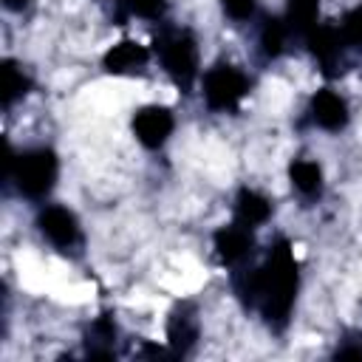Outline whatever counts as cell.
I'll list each match as a JSON object with an SVG mask.
<instances>
[{
	"instance_id": "277c9868",
	"label": "cell",
	"mask_w": 362,
	"mask_h": 362,
	"mask_svg": "<svg viewBox=\"0 0 362 362\" xmlns=\"http://www.w3.org/2000/svg\"><path fill=\"white\" fill-rule=\"evenodd\" d=\"M249 93V79L235 65H215L204 74V99L212 110H235Z\"/></svg>"
},
{
	"instance_id": "2e32d148",
	"label": "cell",
	"mask_w": 362,
	"mask_h": 362,
	"mask_svg": "<svg viewBox=\"0 0 362 362\" xmlns=\"http://www.w3.org/2000/svg\"><path fill=\"white\" fill-rule=\"evenodd\" d=\"M116 322L110 317H99L88 328V356H113Z\"/></svg>"
},
{
	"instance_id": "d6986e66",
	"label": "cell",
	"mask_w": 362,
	"mask_h": 362,
	"mask_svg": "<svg viewBox=\"0 0 362 362\" xmlns=\"http://www.w3.org/2000/svg\"><path fill=\"white\" fill-rule=\"evenodd\" d=\"M124 6L136 17H144V20H156L164 14V0H124Z\"/></svg>"
},
{
	"instance_id": "e0dca14e",
	"label": "cell",
	"mask_w": 362,
	"mask_h": 362,
	"mask_svg": "<svg viewBox=\"0 0 362 362\" xmlns=\"http://www.w3.org/2000/svg\"><path fill=\"white\" fill-rule=\"evenodd\" d=\"M288 31H291V28H288L283 20H277V17H269V20L260 25V51H263L266 59H274V57L283 54Z\"/></svg>"
},
{
	"instance_id": "ba28073f",
	"label": "cell",
	"mask_w": 362,
	"mask_h": 362,
	"mask_svg": "<svg viewBox=\"0 0 362 362\" xmlns=\"http://www.w3.org/2000/svg\"><path fill=\"white\" fill-rule=\"evenodd\" d=\"M167 339H170V348L175 354H181V356L192 351V345L198 342V314H195V305L192 303H178L170 311Z\"/></svg>"
},
{
	"instance_id": "5b68a950",
	"label": "cell",
	"mask_w": 362,
	"mask_h": 362,
	"mask_svg": "<svg viewBox=\"0 0 362 362\" xmlns=\"http://www.w3.org/2000/svg\"><path fill=\"white\" fill-rule=\"evenodd\" d=\"M37 226H40L42 238H45L48 243H54L57 249H62V252L79 246V240H82L76 215H74L71 209H65V206H57V204L45 206V209L37 215Z\"/></svg>"
},
{
	"instance_id": "7402d4cb",
	"label": "cell",
	"mask_w": 362,
	"mask_h": 362,
	"mask_svg": "<svg viewBox=\"0 0 362 362\" xmlns=\"http://www.w3.org/2000/svg\"><path fill=\"white\" fill-rule=\"evenodd\" d=\"M3 6H6L8 11H25V8L31 6V0H3Z\"/></svg>"
},
{
	"instance_id": "7a4b0ae2",
	"label": "cell",
	"mask_w": 362,
	"mask_h": 362,
	"mask_svg": "<svg viewBox=\"0 0 362 362\" xmlns=\"http://www.w3.org/2000/svg\"><path fill=\"white\" fill-rule=\"evenodd\" d=\"M57 173H59V164L54 150L48 147L23 150L20 156L8 150L6 156V175L14 181L17 192L25 198H34V201L45 198L57 184Z\"/></svg>"
},
{
	"instance_id": "ffe728a7",
	"label": "cell",
	"mask_w": 362,
	"mask_h": 362,
	"mask_svg": "<svg viewBox=\"0 0 362 362\" xmlns=\"http://www.w3.org/2000/svg\"><path fill=\"white\" fill-rule=\"evenodd\" d=\"M221 6H223V11L232 17V20H238V23H243V20H249L252 14H255V0H221Z\"/></svg>"
},
{
	"instance_id": "44dd1931",
	"label": "cell",
	"mask_w": 362,
	"mask_h": 362,
	"mask_svg": "<svg viewBox=\"0 0 362 362\" xmlns=\"http://www.w3.org/2000/svg\"><path fill=\"white\" fill-rule=\"evenodd\" d=\"M334 356H339V359H362V345H342V348H337V354Z\"/></svg>"
},
{
	"instance_id": "4fadbf2b",
	"label": "cell",
	"mask_w": 362,
	"mask_h": 362,
	"mask_svg": "<svg viewBox=\"0 0 362 362\" xmlns=\"http://www.w3.org/2000/svg\"><path fill=\"white\" fill-rule=\"evenodd\" d=\"M288 178H291V187L305 198H317L322 192V170L317 161H308V158L291 161Z\"/></svg>"
},
{
	"instance_id": "5bb4252c",
	"label": "cell",
	"mask_w": 362,
	"mask_h": 362,
	"mask_svg": "<svg viewBox=\"0 0 362 362\" xmlns=\"http://www.w3.org/2000/svg\"><path fill=\"white\" fill-rule=\"evenodd\" d=\"M0 88H3V107H11L17 99H23L31 88L28 74L23 71V65H17L14 59H3L0 68Z\"/></svg>"
},
{
	"instance_id": "3957f363",
	"label": "cell",
	"mask_w": 362,
	"mask_h": 362,
	"mask_svg": "<svg viewBox=\"0 0 362 362\" xmlns=\"http://www.w3.org/2000/svg\"><path fill=\"white\" fill-rule=\"evenodd\" d=\"M158 54L164 62V71L173 76V82L181 90H189L198 76V45L189 31H170L158 42Z\"/></svg>"
},
{
	"instance_id": "7c38bea8",
	"label": "cell",
	"mask_w": 362,
	"mask_h": 362,
	"mask_svg": "<svg viewBox=\"0 0 362 362\" xmlns=\"http://www.w3.org/2000/svg\"><path fill=\"white\" fill-rule=\"evenodd\" d=\"M269 215H272V204H269L266 195H260L257 189H249V187H243L238 192V198H235V221H240L243 226L255 229V226L266 223Z\"/></svg>"
},
{
	"instance_id": "8fae6325",
	"label": "cell",
	"mask_w": 362,
	"mask_h": 362,
	"mask_svg": "<svg viewBox=\"0 0 362 362\" xmlns=\"http://www.w3.org/2000/svg\"><path fill=\"white\" fill-rule=\"evenodd\" d=\"M305 40H308V51H311L314 62L325 74L337 71L339 57H342V45H345L339 31H334V28H314L311 34H305Z\"/></svg>"
},
{
	"instance_id": "52a82bcc",
	"label": "cell",
	"mask_w": 362,
	"mask_h": 362,
	"mask_svg": "<svg viewBox=\"0 0 362 362\" xmlns=\"http://www.w3.org/2000/svg\"><path fill=\"white\" fill-rule=\"evenodd\" d=\"M215 243V255L223 266H238L243 263L249 255H252V246H255V238H252V229L243 226L240 221L229 223V226H221L212 238Z\"/></svg>"
},
{
	"instance_id": "6da1fadb",
	"label": "cell",
	"mask_w": 362,
	"mask_h": 362,
	"mask_svg": "<svg viewBox=\"0 0 362 362\" xmlns=\"http://www.w3.org/2000/svg\"><path fill=\"white\" fill-rule=\"evenodd\" d=\"M297 260L286 240L274 243L260 269L238 277V294L243 303L257 305L272 328H283L297 300Z\"/></svg>"
},
{
	"instance_id": "30bf717a",
	"label": "cell",
	"mask_w": 362,
	"mask_h": 362,
	"mask_svg": "<svg viewBox=\"0 0 362 362\" xmlns=\"http://www.w3.org/2000/svg\"><path fill=\"white\" fill-rule=\"evenodd\" d=\"M147 59H150V51L141 42L122 40V42H116V45H110L105 51L102 68L107 74H136V71H141L147 65Z\"/></svg>"
},
{
	"instance_id": "9c48e42d",
	"label": "cell",
	"mask_w": 362,
	"mask_h": 362,
	"mask_svg": "<svg viewBox=\"0 0 362 362\" xmlns=\"http://www.w3.org/2000/svg\"><path fill=\"white\" fill-rule=\"evenodd\" d=\"M308 113H311L314 124L322 127V130H328V133L342 130V127L348 124V119H351L348 102H345L339 93H334V90H317L314 99H311Z\"/></svg>"
},
{
	"instance_id": "9a60e30c",
	"label": "cell",
	"mask_w": 362,
	"mask_h": 362,
	"mask_svg": "<svg viewBox=\"0 0 362 362\" xmlns=\"http://www.w3.org/2000/svg\"><path fill=\"white\" fill-rule=\"evenodd\" d=\"M320 0H286V25L297 34H311L317 28Z\"/></svg>"
},
{
	"instance_id": "8992f818",
	"label": "cell",
	"mask_w": 362,
	"mask_h": 362,
	"mask_svg": "<svg viewBox=\"0 0 362 362\" xmlns=\"http://www.w3.org/2000/svg\"><path fill=\"white\" fill-rule=\"evenodd\" d=\"M173 127H175V119L164 105H147L133 116V133L147 150H158L170 139Z\"/></svg>"
},
{
	"instance_id": "ac0fdd59",
	"label": "cell",
	"mask_w": 362,
	"mask_h": 362,
	"mask_svg": "<svg viewBox=\"0 0 362 362\" xmlns=\"http://www.w3.org/2000/svg\"><path fill=\"white\" fill-rule=\"evenodd\" d=\"M339 37L351 48H362V3H356L339 23Z\"/></svg>"
}]
</instances>
